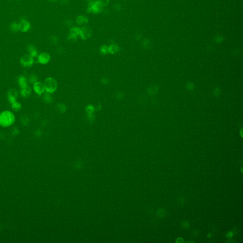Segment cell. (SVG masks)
I'll use <instances>...</instances> for the list:
<instances>
[{
  "label": "cell",
  "instance_id": "7",
  "mask_svg": "<svg viewBox=\"0 0 243 243\" xmlns=\"http://www.w3.org/2000/svg\"><path fill=\"white\" fill-rule=\"evenodd\" d=\"M19 24L20 31L23 33L27 32L31 28V24L26 19L22 18Z\"/></svg>",
  "mask_w": 243,
  "mask_h": 243
},
{
  "label": "cell",
  "instance_id": "8",
  "mask_svg": "<svg viewBox=\"0 0 243 243\" xmlns=\"http://www.w3.org/2000/svg\"><path fill=\"white\" fill-rule=\"evenodd\" d=\"M18 82L19 86L21 87V89L25 88L29 86L27 82V78L25 76H20L18 78Z\"/></svg>",
  "mask_w": 243,
  "mask_h": 243
},
{
  "label": "cell",
  "instance_id": "13",
  "mask_svg": "<svg viewBox=\"0 0 243 243\" xmlns=\"http://www.w3.org/2000/svg\"><path fill=\"white\" fill-rule=\"evenodd\" d=\"M119 46L117 45H111L108 47V52L111 54H115L119 51Z\"/></svg>",
  "mask_w": 243,
  "mask_h": 243
},
{
  "label": "cell",
  "instance_id": "19",
  "mask_svg": "<svg viewBox=\"0 0 243 243\" xmlns=\"http://www.w3.org/2000/svg\"><path fill=\"white\" fill-rule=\"evenodd\" d=\"M100 52L102 54H106L108 52V47L106 46H103L100 48Z\"/></svg>",
  "mask_w": 243,
  "mask_h": 243
},
{
  "label": "cell",
  "instance_id": "17",
  "mask_svg": "<svg viewBox=\"0 0 243 243\" xmlns=\"http://www.w3.org/2000/svg\"><path fill=\"white\" fill-rule=\"evenodd\" d=\"M37 80H38V77L35 74H33L32 75L30 76L29 78V81L30 83L31 82L32 83H33V84L36 82L38 81Z\"/></svg>",
  "mask_w": 243,
  "mask_h": 243
},
{
  "label": "cell",
  "instance_id": "12",
  "mask_svg": "<svg viewBox=\"0 0 243 243\" xmlns=\"http://www.w3.org/2000/svg\"><path fill=\"white\" fill-rule=\"evenodd\" d=\"M11 104V108L13 110V111H14V112H19L22 110V104L19 102L16 101V102Z\"/></svg>",
  "mask_w": 243,
  "mask_h": 243
},
{
  "label": "cell",
  "instance_id": "5",
  "mask_svg": "<svg viewBox=\"0 0 243 243\" xmlns=\"http://www.w3.org/2000/svg\"><path fill=\"white\" fill-rule=\"evenodd\" d=\"M33 89L34 92L39 96L43 94L45 91L43 83L39 81H37L33 84Z\"/></svg>",
  "mask_w": 243,
  "mask_h": 243
},
{
  "label": "cell",
  "instance_id": "6",
  "mask_svg": "<svg viewBox=\"0 0 243 243\" xmlns=\"http://www.w3.org/2000/svg\"><path fill=\"white\" fill-rule=\"evenodd\" d=\"M50 56L49 54L46 52H43L38 55V62L42 64L45 65L49 63L50 60Z\"/></svg>",
  "mask_w": 243,
  "mask_h": 243
},
{
  "label": "cell",
  "instance_id": "16",
  "mask_svg": "<svg viewBox=\"0 0 243 243\" xmlns=\"http://www.w3.org/2000/svg\"><path fill=\"white\" fill-rule=\"evenodd\" d=\"M57 108L59 110V111L61 113L64 112L66 110V107L65 104H58L57 105Z\"/></svg>",
  "mask_w": 243,
  "mask_h": 243
},
{
  "label": "cell",
  "instance_id": "9",
  "mask_svg": "<svg viewBox=\"0 0 243 243\" xmlns=\"http://www.w3.org/2000/svg\"><path fill=\"white\" fill-rule=\"evenodd\" d=\"M27 50L29 53V55H30L33 58L36 57L38 56V52L36 48L33 45H28L27 46Z\"/></svg>",
  "mask_w": 243,
  "mask_h": 243
},
{
  "label": "cell",
  "instance_id": "18",
  "mask_svg": "<svg viewBox=\"0 0 243 243\" xmlns=\"http://www.w3.org/2000/svg\"><path fill=\"white\" fill-rule=\"evenodd\" d=\"M95 110V108L92 105H88L86 108V111L88 114L92 113Z\"/></svg>",
  "mask_w": 243,
  "mask_h": 243
},
{
  "label": "cell",
  "instance_id": "2",
  "mask_svg": "<svg viewBox=\"0 0 243 243\" xmlns=\"http://www.w3.org/2000/svg\"><path fill=\"white\" fill-rule=\"evenodd\" d=\"M44 86L46 92L50 94L54 93L58 87V83L54 78L48 77L46 78L44 82Z\"/></svg>",
  "mask_w": 243,
  "mask_h": 243
},
{
  "label": "cell",
  "instance_id": "22",
  "mask_svg": "<svg viewBox=\"0 0 243 243\" xmlns=\"http://www.w3.org/2000/svg\"><path fill=\"white\" fill-rule=\"evenodd\" d=\"M52 0V1H53L54 0Z\"/></svg>",
  "mask_w": 243,
  "mask_h": 243
},
{
  "label": "cell",
  "instance_id": "3",
  "mask_svg": "<svg viewBox=\"0 0 243 243\" xmlns=\"http://www.w3.org/2000/svg\"><path fill=\"white\" fill-rule=\"evenodd\" d=\"M20 61L22 66L24 68H30L34 64L33 58L29 54H25L22 56Z\"/></svg>",
  "mask_w": 243,
  "mask_h": 243
},
{
  "label": "cell",
  "instance_id": "4",
  "mask_svg": "<svg viewBox=\"0 0 243 243\" xmlns=\"http://www.w3.org/2000/svg\"><path fill=\"white\" fill-rule=\"evenodd\" d=\"M17 97L18 91L15 88H11L7 92V98L11 104L17 101Z\"/></svg>",
  "mask_w": 243,
  "mask_h": 243
},
{
  "label": "cell",
  "instance_id": "20",
  "mask_svg": "<svg viewBox=\"0 0 243 243\" xmlns=\"http://www.w3.org/2000/svg\"><path fill=\"white\" fill-rule=\"evenodd\" d=\"M29 119L27 118V117L26 116H23L22 118L21 119V121H22V124H25L26 125L27 124H28L29 123Z\"/></svg>",
  "mask_w": 243,
  "mask_h": 243
},
{
  "label": "cell",
  "instance_id": "1",
  "mask_svg": "<svg viewBox=\"0 0 243 243\" xmlns=\"http://www.w3.org/2000/svg\"><path fill=\"white\" fill-rule=\"evenodd\" d=\"M16 117L14 113L9 110H4L0 113V126L9 127L14 124Z\"/></svg>",
  "mask_w": 243,
  "mask_h": 243
},
{
  "label": "cell",
  "instance_id": "15",
  "mask_svg": "<svg viewBox=\"0 0 243 243\" xmlns=\"http://www.w3.org/2000/svg\"><path fill=\"white\" fill-rule=\"evenodd\" d=\"M44 101L47 104H50L53 102V98L50 96V93L47 92L43 97Z\"/></svg>",
  "mask_w": 243,
  "mask_h": 243
},
{
  "label": "cell",
  "instance_id": "10",
  "mask_svg": "<svg viewBox=\"0 0 243 243\" xmlns=\"http://www.w3.org/2000/svg\"><path fill=\"white\" fill-rule=\"evenodd\" d=\"M21 89V95L22 97L28 98L31 96L32 94V89L29 86Z\"/></svg>",
  "mask_w": 243,
  "mask_h": 243
},
{
  "label": "cell",
  "instance_id": "11",
  "mask_svg": "<svg viewBox=\"0 0 243 243\" xmlns=\"http://www.w3.org/2000/svg\"><path fill=\"white\" fill-rule=\"evenodd\" d=\"M80 35L81 37L84 38H87L90 37V35H91L90 31L89 30V28H88L87 27H85L83 28L82 30H81V33Z\"/></svg>",
  "mask_w": 243,
  "mask_h": 243
},
{
  "label": "cell",
  "instance_id": "14",
  "mask_svg": "<svg viewBox=\"0 0 243 243\" xmlns=\"http://www.w3.org/2000/svg\"><path fill=\"white\" fill-rule=\"evenodd\" d=\"M10 29L12 32L17 33L20 31L19 24L17 22H12L10 26Z\"/></svg>",
  "mask_w": 243,
  "mask_h": 243
},
{
  "label": "cell",
  "instance_id": "21",
  "mask_svg": "<svg viewBox=\"0 0 243 243\" xmlns=\"http://www.w3.org/2000/svg\"><path fill=\"white\" fill-rule=\"evenodd\" d=\"M80 19H79V18H78V19H77V20H78V22H79L80 23H83L84 22V21H86V20H87L86 18H84V17H80Z\"/></svg>",
  "mask_w": 243,
  "mask_h": 243
}]
</instances>
